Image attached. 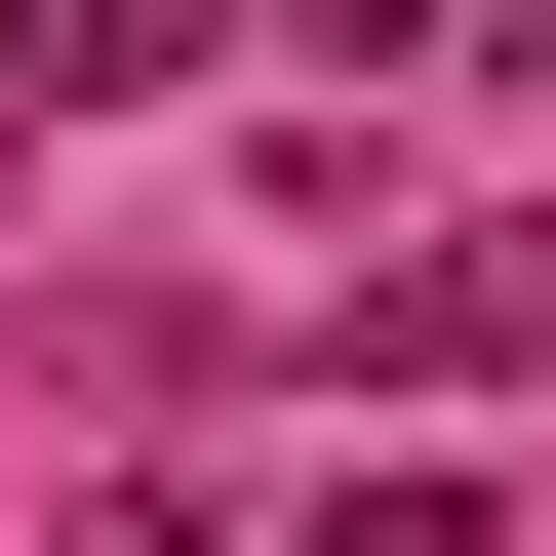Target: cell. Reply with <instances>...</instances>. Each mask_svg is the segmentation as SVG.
Masks as SVG:
<instances>
[{"label": "cell", "mask_w": 556, "mask_h": 556, "mask_svg": "<svg viewBox=\"0 0 556 556\" xmlns=\"http://www.w3.org/2000/svg\"><path fill=\"white\" fill-rule=\"evenodd\" d=\"M438 358H556V199H517V239H438V278L358 318V397H438Z\"/></svg>", "instance_id": "cell-1"}, {"label": "cell", "mask_w": 556, "mask_h": 556, "mask_svg": "<svg viewBox=\"0 0 556 556\" xmlns=\"http://www.w3.org/2000/svg\"><path fill=\"white\" fill-rule=\"evenodd\" d=\"M278 40H318V80H397V40H477V0H278Z\"/></svg>", "instance_id": "cell-2"}, {"label": "cell", "mask_w": 556, "mask_h": 556, "mask_svg": "<svg viewBox=\"0 0 556 556\" xmlns=\"http://www.w3.org/2000/svg\"><path fill=\"white\" fill-rule=\"evenodd\" d=\"M517 40H556V0H517Z\"/></svg>", "instance_id": "cell-3"}]
</instances>
